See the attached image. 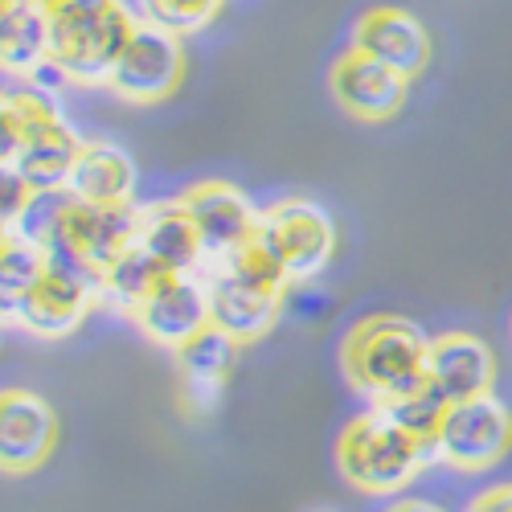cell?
Listing matches in <instances>:
<instances>
[{
    "mask_svg": "<svg viewBox=\"0 0 512 512\" xmlns=\"http://www.w3.org/2000/svg\"><path fill=\"white\" fill-rule=\"evenodd\" d=\"M353 50L377 58L381 66H390L414 82L426 70V62H431V37H426V29L414 13L394 9V5H377L357 17Z\"/></svg>",
    "mask_w": 512,
    "mask_h": 512,
    "instance_id": "obj_13",
    "label": "cell"
},
{
    "mask_svg": "<svg viewBox=\"0 0 512 512\" xmlns=\"http://www.w3.org/2000/svg\"><path fill=\"white\" fill-rule=\"evenodd\" d=\"M226 0H140L144 9V21L177 33V37H193L201 29H209L213 21H218Z\"/></svg>",
    "mask_w": 512,
    "mask_h": 512,
    "instance_id": "obj_23",
    "label": "cell"
},
{
    "mask_svg": "<svg viewBox=\"0 0 512 512\" xmlns=\"http://www.w3.org/2000/svg\"><path fill=\"white\" fill-rule=\"evenodd\" d=\"M386 512H443V508L431 504V500H398V504H390Z\"/></svg>",
    "mask_w": 512,
    "mask_h": 512,
    "instance_id": "obj_26",
    "label": "cell"
},
{
    "mask_svg": "<svg viewBox=\"0 0 512 512\" xmlns=\"http://www.w3.org/2000/svg\"><path fill=\"white\" fill-rule=\"evenodd\" d=\"M406 431L431 451V459H435V447H439V431H443V422H447V410H451V402L426 381V386H418V390H410V394H402L398 402H390L386 406Z\"/></svg>",
    "mask_w": 512,
    "mask_h": 512,
    "instance_id": "obj_22",
    "label": "cell"
},
{
    "mask_svg": "<svg viewBox=\"0 0 512 512\" xmlns=\"http://www.w3.org/2000/svg\"><path fill=\"white\" fill-rule=\"evenodd\" d=\"M185 82V46L177 33H168L152 21H140L136 37L127 41L123 58L115 62L107 91L132 107H156L173 99Z\"/></svg>",
    "mask_w": 512,
    "mask_h": 512,
    "instance_id": "obj_6",
    "label": "cell"
},
{
    "mask_svg": "<svg viewBox=\"0 0 512 512\" xmlns=\"http://www.w3.org/2000/svg\"><path fill=\"white\" fill-rule=\"evenodd\" d=\"M132 324L152 340V345L181 353L193 336H201L213 320H209V291L205 279L197 275H168L152 295L148 304L132 316Z\"/></svg>",
    "mask_w": 512,
    "mask_h": 512,
    "instance_id": "obj_11",
    "label": "cell"
},
{
    "mask_svg": "<svg viewBox=\"0 0 512 512\" xmlns=\"http://www.w3.org/2000/svg\"><path fill=\"white\" fill-rule=\"evenodd\" d=\"M9 5H41L46 9V5H54V0H9Z\"/></svg>",
    "mask_w": 512,
    "mask_h": 512,
    "instance_id": "obj_27",
    "label": "cell"
},
{
    "mask_svg": "<svg viewBox=\"0 0 512 512\" xmlns=\"http://www.w3.org/2000/svg\"><path fill=\"white\" fill-rule=\"evenodd\" d=\"M205 291H209V320L213 328H222L226 336H234L238 345H250L275 328L283 300L287 295H267V291H250L242 283H234L230 275L205 267Z\"/></svg>",
    "mask_w": 512,
    "mask_h": 512,
    "instance_id": "obj_15",
    "label": "cell"
},
{
    "mask_svg": "<svg viewBox=\"0 0 512 512\" xmlns=\"http://www.w3.org/2000/svg\"><path fill=\"white\" fill-rule=\"evenodd\" d=\"M50 13V66L62 82L78 87H107L115 62L140 21L123 0H54Z\"/></svg>",
    "mask_w": 512,
    "mask_h": 512,
    "instance_id": "obj_2",
    "label": "cell"
},
{
    "mask_svg": "<svg viewBox=\"0 0 512 512\" xmlns=\"http://www.w3.org/2000/svg\"><path fill=\"white\" fill-rule=\"evenodd\" d=\"M87 205H132L136 193V164L111 140H87L78 152L74 177L66 185Z\"/></svg>",
    "mask_w": 512,
    "mask_h": 512,
    "instance_id": "obj_18",
    "label": "cell"
},
{
    "mask_svg": "<svg viewBox=\"0 0 512 512\" xmlns=\"http://www.w3.org/2000/svg\"><path fill=\"white\" fill-rule=\"evenodd\" d=\"M426 381H431L451 406L484 398L496 386V357L472 332H443V336L431 340Z\"/></svg>",
    "mask_w": 512,
    "mask_h": 512,
    "instance_id": "obj_14",
    "label": "cell"
},
{
    "mask_svg": "<svg viewBox=\"0 0 512 512\" xmlns=\"http://www.w3.org/2000/svg\"><path fill=\"white\" fill-rule=\"evenodd\" d=\"M50 250L33 242L21 230H0V312L5 320L17 312V304L41 283V275L50 271Z\"/></svg>",
    "mask_w": 512,
    "mask_h": 512,
    "instance_id": "obj_20",
    "label": "cell"
},
{
    "mask_svg": "<svg viewBox=\"0 0 512 512\" xmlns=\"http://www.w3.org/2000/svg\"><path fill=\"white\" fill-rule=\"evenodd\" d=\"M37 189L17 173V168L9 164H0V222H5V230H17L21 218H25V209L33 205Z\"/></svg>",
    "mask_w": 512,
    "mask_h": 512,
    "instance_id": "obj_24",
    "label": "cell"
},
{
    "mask_svg": "<svg viewBox=\"0 0 512 512\" xmlns=\"http://www.w3.org/2000/svg\"><path fill=\"white\" fill-rule=\"evenodd\" d=\"M259 246L283 267L291 283L316 279L336 254V222L332 213L308 197H283L263 209Z\"/></svg>",
    "mask_w": 512,
    "mask_h": 512,
    "instance_id": "obj_5",
    "label": "cell"
},
{
    "mask_svg": "<svg viewBox=\"0 0 512 512\" xmlns=\"http://www.w3.org/2000/svg\"><path fill=\"white\" fill-rule=\"evenodd\" d=\"M426 463H431V451H426L386 406H373V410L349 418L336 439L340 476L369 496H394V492L410 488Z\"/></svg>",
    "mask_w": 512,
    "mask_h": 512,
    "instance_id": "obj_4",
    "label": "cell"
},
{
    "mask_svg": "<svg viewBox=\"0 0 512 512\" xmlns=\"http://www.w3.org/2000/svg\"><path fill=\"white\" fill-rule=\"evenodd\" d=\"M58 447V414L29 390H5L0 398V463L9 476L37 472Z\"/></svg>",
    "mask_w": 512,
    "mask_h": 512,
    "instance_id": "obj_12",
    "label": "cell"
},
{
    "mask_svg": "<svg viewBox=\"0 0 512 512\" xmlns=\"http://www.w3.org/2000/svg\"><path fill=\"white\" fill-rule=\"evenodd\" d=\"M238 340L226 336L222 328H205L201 336H193L189 345L177 353V373H181V394L189 402L193 414H205L218 406L222 390H226V377L234 369L238 357Z\"/></svg>",
    "mask_w": 512,
    "mask_h": 512,
    "instance_id": "obj_17",
    "label": "cell"
},
{
    "mask_svg": "<svg viewBox=\"0 0 512 512\" xmlns=\"http://www.w3.org/2000/svg\"><path fill=\"white\" fill-rule=\"evenodd\" d=\"M99 295L103 291H99L95 279L50 263V271L41 275V283L17 304V312L5 324L9 328H25L29 336H41V340H62V336L78 332V324L91 316Z\"/></svg>",
    "mask_w": 512,
    "mask_h": 512,
    "instance_id": "obj_9",
    "label": "cell"
},
{
    "mask_svg": "<svg viewBox=\"0 0 512 512\" xmlns=\"http://www.w3.org/2000/svg\"><path fill=\"white\" fill-rule=\"evenodd\" d=\"M181 205L189 209V218L201 234L205 267L226 263L230 254H238L242 246H250L259 238L263 213L254 209V201L230 181H197L181 193Z\"/></svg>",
    "mask_w": 512,
    "mask_h": 512,
    "instance_id": "obj_8",
    "label": "cell"
},
{
    "mask_svg": "<svg viewBox=\"0 0 512 512\" xmlns=\"http://www.w3.org/2000/svg\"><path fill=\"white\" fill-rule=\"evenodd\" d=\"M426 361H431V340L414 320L390 312L357 320L340 345L349 386L361 390L373 406H390L402 394L426 386Z\"/></svg>",
    "mask_w": 512,
    "mask_h": 512,
    "instance_id": "obj_1",
    "label": "cell"
},
{
    "mask_svg": "<svg viewBox=\"0 0 512 512\" xmlns=\"http://www.w3.org/2000/svg\"><path fill=\"white\" fill-rule=\"evenodd\" d=\"M136 246L148 250L160 267H168L173 275H197L205 271V250H201V234L189 218V209L177 201L164 205H144L140 209V230H136Z\"/></svg>",
    "mask_w": 512,
    "mask_h": 512,
    "instance_id": "obj_16",
    "label": "cell"
},
{
    "mask_svg": "<svg viewBox=\"0 0 512 512\" xmlns=\"http://www.w3.org/2000/svg\"><path fill=\"white\" fill-rule=\"evenodd\" d=\"M508 451H512V410L496 394L455 402L447 410L435 447L439 463L455 467V472H488Z\"/></svg>",
    "mask_w": 512,
    "mask_h": 512,
    "instance_id": "obj_7",
    "label": "cell"
},
{
    "mask_svg": "<svg viewBox=\"0 0 512 512\" xmlns=\"http://www.w3.org/2000/svg\"><path fill=\"white\" fill-rule=\"evenodd\" d=\"M78 152L82 140L41 91L5 95V103H0V164L17 168L37 193L66 189Z\"/></svg>",
    "mask_w": 512,
    "mask_h": 512,
    "instance_id": "obj_3",
    "label": "cell"
},
{
    "mask_svg": "<svg viewBox=\"0 0 512 512\" xmlns=\"http://www.w3.org/2000/svg\"><path fill=\"white\" fill-rule=\"evenodd\" d=\"M173 275L168 267H160L148 250H140V246H127L119 259L103 271V279H99V291L107 295V300L119 308V312H127V316H136L144 304H148V295Z\"/></svg>",
    "mask_w": 512,
    "mask_h": 512,
    "instance_id": "obj_21",
    "label": "cell"
},
{
    "mask_svg": "<svg viewBox=\"0 0 512 512\" xmlns=\"http://www.w3.org/2000/svg\"><path fill=\"white\" fill-rule=\"evenodd\" d=\"M467 512H512V484H496V488L480 492L467 504Z\"/></svg>",
    "mask_w": 512,
    "mask_h": 512,
    "instance_id": "obj_25",
    "label": "cell"
},
{
    "mask_svg": "<svg viewBox=\"0 0 512 512\" xmlns=\"http://www.w3.org/2000/svg\"><path fill=\"white\" fill-rule=\"evenodd\" d=\"M328 91L336 107L353 115L357 123H390L406 107L410 78L349 46L328 70Z\"/></svg>",
    "mask_w": 512,
    "mask_h": 512,
    "instance_id": "obj_10",
    "label": "cell"
},
{
    "mask_svg": "<svg viewBox=\"0 0 512 512\" xmlns=\"http://www.w3.org/2000/svg\"><path fill=\"white\" fill-rule=\"evenodd\" d=\"M0 62L9 74H41L50 66V13L41 5L0 0Z\"/></svg>",
    "mask_w": 512,
    "mask_h": 512,
    "instance_id": "obj_19",
    "label": "cell"
}]
</instances>
